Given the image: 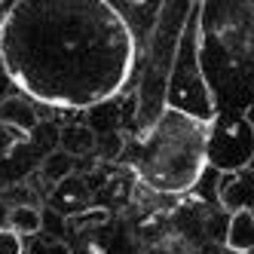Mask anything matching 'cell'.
Listing matches in <instances>:
<instances>
[{"instance_id":"cell-15","label":"cell","mask_w":254,"mask_h":254,"mask_svg":"<svg viewBox=\"0 0 254 254\" xmlns=\"http://www.w3.org/2000/svg\"><path fill=\"white\" fill-rule=\"evenodd\" d=\"M3 3H6V0H0V6H3Z\"/></svg>"},{"instance_id":"cell-9","label":"cell","mask_w":254,"mask_h":254,"mask_svg":"<svg viewBox=\"0 0 254 254\" xmlns=\"http://www.w3.org/2000/svg\"><path fill=\"white\" fill-rule=\"evenodd\" d=\"M56 205H59V211H67V217L70 214H77V205H83L86 202V184L77 178V175H70V178H64L62 184H56Z\"/></svg>"},{"instance_id":"cell-7","label":"cell","mask_w":254,"mask_h":254,"mask_svg":"<svg viewBox=\"0 0 254 254\" xmlns=\"http://www.w3.org/2000/svg\"><path fill=\"white\" fill-rule=\"evenodd\" d=\"M59 147L67 150L70 156H89L98 150V132L92 129L89 123H74V126H64L59 132Z\"/></svg>"},{"instance_id":"cell-6","label":"cell","mask_w":254,"mask_h":254,"mask_svg":"<svg viewBox=\"0 0 254 254\" xmlns=\"http://www.w3.org/2000/svg\"><path fill=\"white\" fill-rule=\"evenodd\" d=\"M227 251L251 254L254 251V208H239L227 224Z\"/></svg>"},{"instance_id":"cell-2","label":"cell","mask_w":254,"mask_h":254,"mask_svg":"<svg viewBox=\"0 0 254 254\" xmlns=\"http://www.w3.org/2000/svg\"><path fill=\"white\" fill-rule=\"evenodd\" d=\"M205 147L208 135L202 120L169 104L141 141L138 169L144 181L162 193L190 190L208 162Z\"/></svg>"},{"instance_id":"cell-5","label":"cell","mask_w":254,"mask_h":254,"mask_svg":"<svg viewBox=\"0 0 254 254\" xmlns=\"http://www.w3.org/2000/svg\"><path fill=\"white\" fill-rule=\"evenodd\" d=\"M37 111L31 107L28 98H19V95H9L0 101V126L3 129H12V132H19V135H31L34 129H37Z\"/></svg>"},{"instance_id":"cell-3","label":"cell","mask_w":254,"mask_h":254,"mask_svg":"<svg viewBox=\"0 0 254 254\" xmlns=\"http://www.w3.org/2000/svg\"><path fill=\"white\" fill-rule=\"evenodd\" d=\"M208 162L217 172H239L254 156V126L248 120H227L208 132Z\"/></svg>"},{"instance_id":"cell-16","label":"cell","mask_w":254,"mask_h":254,"mask_svg":"<svg viewBox=\"0 0 254 254\" xmlns=\"http://www.w3.org/2000/svg\"><path fill=\"white\" fill-rule=\"evenodd\" d=\"M132 3H138V0H132Z\"/></svg>"},{"instance_id":"cell-12","label":"cell","mask_w":254,"mask_h":254,"mask_svg":"<svg viewBox=\"0 0 254 254\" xmlns=\"http://www.w3.org/2000/svg\"><path fill=\"white\" fill-rule=\"evenodd\" d=\"M107 208H86V211H77V214H70L67 217V224L74 227L77 233H83V230H89V227H104L107 224Z\"/></svg>"},{"instance_id":"cell-17","label":"cell","mask_w":254,"mask_h":254,"mask_svg":"<svg viewBox=\"0 0 254 254\" xmlns=\"http://www.w3.org/2000/svg\"><path fill=\"white\" fill-rule=\"evenodd\" d=\"M0 129H3V126H0Z\"/></svg>"},{"instance_id":"cell-4","label":"cell","mask_w":254,"mask_h":254,"mask_svg":"<svg viewBox=\"0 0 254 254\" xmlns=\"http://www.w3.org/2000/svg\"><path fill=\"white\" fill-rule=\"evenodd\" d=\"M217 196H221V205L233 214L239 208H251L254 199V172L239 169V172H224L221 187H217Z\"/></svg>"},{"instance_id":"cell-8","label":"cell","mask_w":254,"mask_h":254,"mask_svg":"<svg viewBox=\"0 0 254 254\" xmlns=\"http://www.w3.org/2000/svg\"><path fill=\"white\" fill-rule=\"evenodd\" d=\"M74 169H77V156H70L67 150L56 147V150H49L43 156V162H40V178L46 181V184L56 187V184H62L64 178L74 175Z\"/></svg>"},{"instance_id":"cell-13","label":"cell","mask_w":254,"mask_h":254,"mask_svg":"<svg viewBox=\"0 0 254 254\" xmlns=\"http://www.w3.org/2000/svg\"><path fill=\"white\" fill-rule=\"evenodd\" d=\"M98 153H101V159H117L123 153V135L120 132L98 135Z\"/></svg>"},{"instance_id":"cell-10","label":"cell","mask_w":254,"mask_h":254,"mask_svg":"<svg viewBox=\"0 0 254 254\" xmlns=\"http://www.w3.org/2000/svg\"><path fill=\"white\" fill-rule=\"evenodd\" d=\"M6 227H12L19 236H37L43 230V214L34 205H12L6 211Z\"/></svg>"},{"instance_id":"cell-11","label":"cell","mask_w":254,"mask_h":254,"mask_svg":"<svg viewBox=\"0 0 254 254\" xmlns=\"http://www.w3.org/2000/svg\"><path fill=\"white\" fill-rule=\"evenodd\" d=\"M25 254H70V245L56 236H31V242L25 248Z\"/></svg>"},{"instance_id":"cell-14","label":"cell","mask_w":254,"mask_h":254,"mask_svg":"<svg viewBox=\"0 0 254 254\" xmlns=\"http://www.w3.org/2000/svg\"><path fill=\"white\" fill-rule=\"evenodd\" d=\"M25 236H19V233H15L12 227H3V230H0V254H25Z\"/></svg>"},{"instance_id":"cell-1","label":"cell","mask_w":254,"mask_h":254,"mask_svg":"<svg viewBox=\"0 0 254 254\" xmlns=\"http://www.w3.org/2000/svg\"><path fill=\"white\" fill-rule=\"evenodd\" d=\"M132 31L107 0H15L0 22L9 80L56 107L111 101L132 70Z\"/></svg>"}]
</instances>
